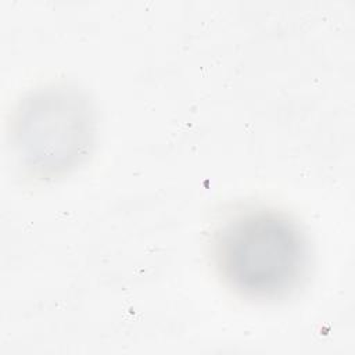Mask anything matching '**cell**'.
I'll return each mask as SVG.
<instances>
[{
    "instance_id": "cell-1",
    "label": "cell",
    "mask_w": 355,
    "mask_h": 355,
    "mask_svg": "<svg viewBox=\"0 0 355 355\" xmlns=\"http://www.w3.org/2000/svg\"><path fill=\"white\" fill-rule=\"evenodd\" d=\"M214 262L237 295L276 301L297 291L311 263L309 243L288 216L268 209L234 215L214 236Z\"/></svg>"
},
{
    "instance_id": "cell-2",
    "label": "cell",
    "mask_w": 355,
    "mask_h": 355,
    "mask_svg": "<svg viewBox=\"0 0 355 355\" xmlns=\"http://www.w3.org/2000/svg\"><path fill=\"white\" fill-rule=\"evenodd\" d=\"M87 104L65 90H50L28 103L18 121L19 146L33 168L54 173L69 168L87 148Z\"/></svg>"
}]
</instances>
